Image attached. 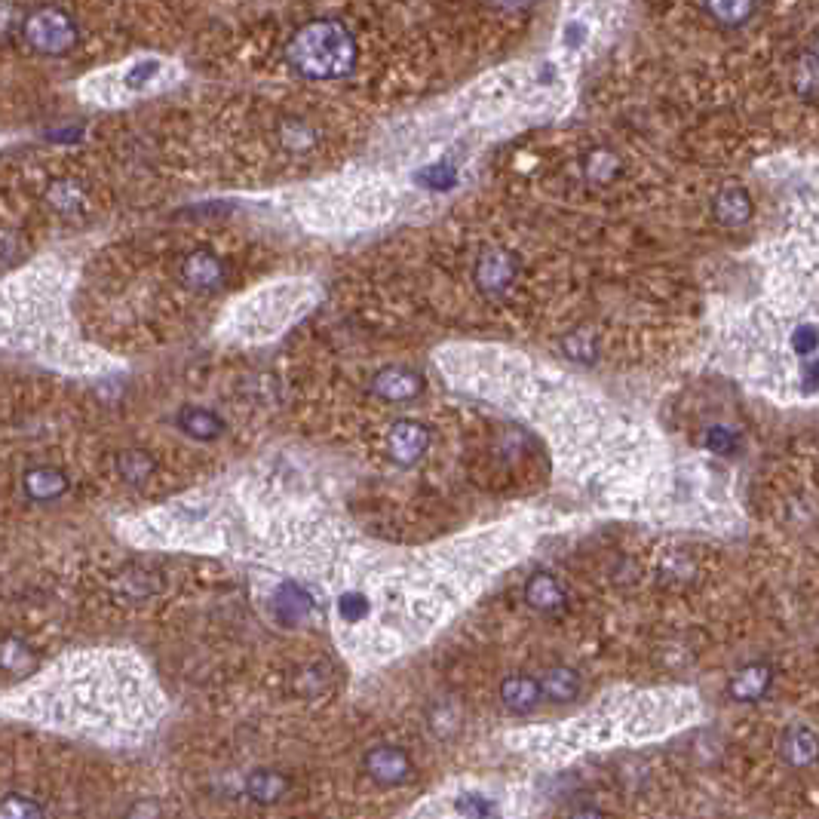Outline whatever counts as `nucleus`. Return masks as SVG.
<instances>
[{
    "instance_id": "obj_7",
    "label": "nucleus",
    "mask_w": 819,
    "mask_h": 819,
    "mask_svg": "<svg viewBox=\"0 0 819 819\" xmlns=\"http://www.w3.org/2000/svg\"><path fill=\"white\" fill-rule=\"evenodd\" d=\"M372 393H375L378 399H384V402L399 405V402H412V399H418V396L424 393V381H421L418 372H412V369H399V366H396V369H384V372L375 375Z\"/></svg>"
},
{
    "instance_id": "obj_6",
    "label": "nucleus",
    "mask_w": 819,
    "mask_h": 819,
    "mask_svg": "<svg viewBox=\"0 0 819 819\" xmlns=\"http://www.w3.org/2000/svg\"><path fill=\"white\" fill-rule=\"evenodd\" d=\"M390 454L393 461L402 464V467H412L424 458V451L430 445V430L418 421H396L393 430H390Z\"/></svg>"
},
{
    "instance_id": "obj_31",
    "label": "nucleus",
    "mask_w": 819,
    "mask_h": 819,
    "mask_svg": "<svg viewBox=\"0 0 819 819\" xmlns=\"http://www.w3.org/2000/svg\"><path fill=\"white\" fill-rule=\"evenodd\" d=\"M16 28V7L10 0H0V40H7Z\"/></svg>"
},
{
    "instance_id": "obj_4",
    "label": "nucleus",
    "mask_w": 819,
    "mask_h": 819,
    "mask_svg": "<svg viewBox=\"0 0 819 819\" xmlns=\"http://www.w3.org/2000/svg\"><path fill=\"white\" fill-rule=\"evenodd\" d=\"M516 273H519V261L510 252L491 249L476 261V286L488 298H500V295H507L510 286L516 283Z\"/></svg>"
},
{
    "instance_id": "obj_22",
    "label": "nucleus",
    "mask_w": 819,
    "mask_h": 819,
    "mask_svg": "<svg viewBox=\"0 0 819 819\" xmlns=\"http://www.w3.org/2000/svg\"><path fill=\"white\" fill-rule=\"evenodd\" d=\"M795 89L798 96L804 99H816L819 96V56H804L795 68Z\"/></svg>"
},
{
    "instance_id": "obj_34",
    "label": "nucleus",
    "mask_w": 819,
    "mask_h": 819,
    "mask_svg": "<svg viewBox=\"0 0 819 819\" xmlns=\"http://www.w3.org/2000/svg\"><path fill=\"white\" fill-rule=\"evenodd\" d=\"M494 4L507 7V10H516V7H525V4H531V0H494Z\"/></svg>"
},
{
    "instance_id": "obj_21",
    "label": "nucleus",
    "mask_w": 819,
    "mask_h": 819,
    "mask_svg": "<svg viewBox=\"0 0 819 819\" xmlns=\"http://www.w3.org/2000/svg\"><path fill=\"white\" fill-rule=\"evenodd\" d=\"M280 139L286 145V151H295V154H304L313 148L316 142V132L304 123V120H286L283 129H280Z\"/></svg>"
},
{
    "instance_id": "obj_3",
    "label": "nucleus",
    "mask_w": 819,
    "mask_h": 819,
    "mask_svg": "<svg viewBox=\"0 0 819 819\" xmlns=\"http://www.w3.org/2000/svg\"><path fill=\"white\" fill-rule=\"evenodd\" d=\"M22 34L28 47L40 56H65L77 43L74 19L59 7H40L22 22Z\"/></svg>"
},
{
    "instance_id": "obj_23",
    "label": "nucleus",
    "mask_w": 819,
    "mask_h": 819,
    "mask_svg": "<svg viewBox=\"0 0 819 819\" xmlns=\"http://www.w3.org/2000/svg\"><path fill=\"white\" fill-rule=\"evenodd\" d=\"M31 666V651L19 639L0 642V669L4 672H25Z\"/></svg>"
},
{
    "instance_id": "obj_25",
    "label": "nucleus",
    "mask_w": 819,
    "mask_h": 819,
    "mask_svg": "<svg viewBox=\"0 0 819 819\" xmlns=\"http://www.w3.org/2000/svg\"><path fill=\"white\" fill-rule=\"evenodd\" d=\"M151 470H154V461L148 458V454H142V451H126V454H123V461H120V473H123L126 479H132V482L145 479Z\"/></svg>"
},
{
    "instance_id": "obj_16",
    "label": "nucleus",
    "mask_w": 819,
    "mask_h": 819,
    "mask_svg": "<svg viewBox=\"0 0 819 819\" xmlns=\"http://www.w3.org/2000/svg\"><path fill=\"white\" fill-rule=\"evenodd\" d=\"M770 688V669L767 666H746L731 678V694L737 700H761Z\"/></svg>"
},
{
    "instance_id": "obj_11",
    "label": "nucleus",
    "mask_w": 819,
    "mask_h": 819,
    "mask_svg": "<svg viewBox=\"0 0 819 819\" xmlns=\"http://www.w3.org/2000/svg\"><path fill=\"white\" fill-rule=\"evenodd\" d=\"M712 212H715V221L724 227H743L752 218V197L746 188H737V185L721 188V194L712 203Z\"/></svg>"
},
{
    "instance_id": "obj_28",
    "label": "nucleus",
    "mask_w": 819,
    "mask_h": 819,
    "mask_svg": "<svg viewBox=\"0 0 819 819\" xmlns=\"http://www.w3.org/2000/svg\"><path fill=\"white\" fill-rule=\"evenodd\" d=\"M792 350H795L798 356L816 353V350H819V329H816V326H798V329L792 332Z\"/></svg>"
},
{
    "instance_id": "obj_30",
    "label": "nucleus",
    "mask_w": 819,
    "mask_h": 819,
    "mask_svg": "<svg viewBox=\"0 0 819 819\" xmlns=\"http://www.w3.org/2000/svg\"><path fill=\"white\" fill-rule=\"evenodd\" d=\"M458 810L467 813V816H491V813H497L494 804H488L485 798H476V795H470V801H461Z\"/></svg>"
},
{
    "instance_id": "obj_17",
    "label": "nucleus",
    "mask_w": 819,
    "mask_h": 819,
    "mask_svg": "<svg viewBox=\"0 0 819 819\" xmlns=\"http://www.w3.org/2000/svg\"><path fill=\"white\" fill-rule=\"evenodd\" d=\"M755 4H758V0H703L706 13L718 25H727V28L746 25L752 19V13H755Z\"/></svg>"
},
{
    "instance_id": "obj_9",
    "label": "nucleus",
    "mask_w": 819,
    "mask_h": 819,
    "mask_svg": "<svg viewBox=\"0 0 819 819\" xmlns=\"http://www.w3.org/2000/svg\"><path fill=\"white\" fill-rule=\"evenodd\" d=\"M543 700L540 681L531 675H510L500 685V703H504L513 715H528L537 709V703Z\"/></svg>"
},
{
    "instance_id": "obj_29",
    "label": "nucleus",
    "mask_w": 819,
    "mask_h": 819,
    "mask_svg": "<svg viewBox=\"0 0 819 819\" xmlns=\"http://www.w3.org/2000/svg\"><path fill=\"white\" fill-rule=\"evenodd\" d=\"M40 813V804L28 801V798H19V795H7L4 801H0V816H37Z\"/></svg>"
},
{
    "instance_id": "obj_8",
    "label": "nucleus",
    "mask_w": 819,
    "mask_h": 819,
    "mask_svg": "<svg viewBox=\"0 0 819 819\" xmlns=\"http://www.w3.org/2000/svg\"><path fill=\"white\" fill-rule=\"evenodd\" d=\"M525 602H528L534 611H540V614H559V611H565L568 596H565L562 583H559L553 574L537 571V574L525 583Z\"/></svg>"
},
{
    "instance_id": "obj_5",
    "label": "nucleus",
    "mask_w": 819,
    "mask_h": 819,
    "mask_svg": "<svg viewBox=\"0 0 819 819\" xmlns=\"http://www.w3.org/2000/svg\"><path fill=\"white\" fill-rule=\"evenodd\" d=\"M366 770H369V777L378 786H402V783L412 780V773H415L408 752L399 749V746H390V743H381V746L369 749Z\"/></svg>"
},
{
    "instance_id": "obj_10",
    "label": "nucleus",
    "mask_w": 819,
    "mask_h": 819,
    "mask_svg": "<svg viewBox=\"0 0 819 819\" xmlns=\"http://www.w3.org/2000/svg\"><path fill=\"white\" fill-rule=\"evenodd\" d=\"M181 277L188 280V286H194L200 292H209V289L221 286L224 264L212 252H191L185 261H181Z\"/></svg>"
},
{
    "instance_id": "obj_26",
    "label": "nucleus",
    "mask_w": 819,
    "mask_h": 819,
    "mask_svg": "<svg viewBox=\"0 0 819 819\" xmlns=\"http://www.w3.org/2000/svg\"><path fill=\"white\" fill-rule=\"evenodd\" d=\"M421 181H424L427 188H433V191H445V188L454 185V166H448V163H433V166H427V169L421 172Z\"/></svg>"
},
{
    "instance_id": "obj_2",
    "label": "nucleus",
    "mask_w": 819,
    "mask_h": 819,
    "mask_svg": "<svg viewBox=\"0 0 819 819\" xmlns=\"http://www.w3.org/2000/svg\"><path fill=\"white\" fill-rule=\"evenodd\" d=\"M172 80H175L172 62H166L160 56H139V59H129L123 65L89 74L80 83V96L89 102L117 105L126 99L154 96V93H160V89H166Z\"/></svg>"
},
{
    "instance_id": "obj_24",
    "label": "nucleus",
    "mask_w": 819,
    "mask_h": 819,
    "mask_svg": "<svg viewBox=\"0 0 819 819\" xmlns=\"http://www.w3.org/2000/svg\"><path fill=\"white\" fill-rule=\"evenodd\" d=\"M703 442H706V448H709V451H715V454H734V451H737V445H740V433H734L731 427H721V424H715V427H709V430H706Z\"/></svg>"
},
{
    "instance_id": "obj_15",
    "label": "nucleus",
    "mask_w": 819,
    "mask_h": 819,
    "mask_svg": "<svg viewBox=\"0 0 819 819\" xmlns=\"http://www.w3.org/2000/svg\"><path fill=\"white\" fill-rule=\"evenodd\" d=\"M178 427L185 430L188 436L200 439V442H212V439H218L221 430H224V424H221L212 412H206V408H197V405L185 408V412L178 415Z\"/></svg>"
},
{
    "instance_id": "obj_19",
    "label": "nucleus",
    "mask_w": 819,
    "mask_h": 819,
    "mask_svg": "<svg viewBox=\"0 0 819 819\" xmlns=\"http://www.w3.org/2000/svg\"><path fill=\"white\" fill-rule=\"evenodd\" d=\"M246 789L255 801H277L280 795H286L289 780L280 777L277 770H255L252 777L246 780Z\"/></svg>"
},
{
    "instance_id": "obj_27",
    "label": "nucleus",
    "mask_w": 819,
    "mask_h": 819,
    "mask_svg": "<svg viewBox=\"0 0 819 819\" xmlns=\"http://www.w3.org/2000/svg\"><path fill=\"white\" fill-rule=\"evenodd\" d=\"M50 203L62 212H71L80 203V188L74 185V181H59V185H53V191H50Z\"/></svg>"
},
{
    "instance_id": "obj_12",
    "label": "nucleus",
    "mask_w": 819,
    "mask_h": 819,
    "mask_svg": "<svg viewBox=\"0 0 819 819\" xmlns=\"http://www.w3.org/2000/svg\"><path fill=\"white\" fill-rule=\"evenodd\" d=\"M780 752H783V758H786L792 767H810V764H816V758H819V737L810 731V727L795 724V727H789V731L783 734Z\"/></svg>"
},
{
    "instance_id": "obj_1",
    "label": "nucleus",
    "mask_w": 819,
    "mask_h": 819,
    "mask_svg": "<svg viewBox=\"0 0 819 819\" xmlns=\"http://www.w3.org/2000/svg\"><path fill=\"white\" fill-rule=\"evenodd\" d=\"M289 62L310 80H338L356 68V40L332 19H316L289 40Z\"/></svg>"
},
{
    "instance_id": "obj_32",
    "label": "nucleus",
    "mask_w": 819,
    "mask_h": 819,
    "mask_svg": "<svg viewBox=\"0 0 819 819\" xmlns=\"http://www.w3.org/2000/svg\"><path fill=\"white\" fill-rule=\"evenodd\" d=\"M565 47L568 50H580L583 47V40H586V28H583V22H568L565 25Z\"/></svg>"
},
{
    "instance_id": "obj_18",
    "label": "nucleus",
    "mask_w": 819,
    "mask_h": 819,
    "mask_svg": "<svg viewBox=\"0 0 819 819\" xmlns=\"http://www.w3.org/2000/svg\"><path fill=\"white\" fill-rule=\"evenodd\" d=\"M580 166H583V175L589 181H596V185H608V181H614L620 175V157L608 148L589 151Z\"/></svg>"
},
{
    "instance_id": "obj_20",
    "label": "nucleus",
    "mask_w": 819,
    "mask_h": 819,
    "mask_svg": "<svg viewBox=\"0 0 819 819\" xmlns=\"http://www.w3.org/2000/svg\"><path fill=\"white\" fill-rule=\"evenodd\" d=\"M273 605H277V614L283 617V620H289V623H298L307 611H310V596L307 593H301L298 586H286V589H280L277 593V599H273Z\"/></svg>"
},
{
    "instance_id": "obj_33",
    "label": "nucleus",
    "mask_w": 819,
    "mask_h": 819,
    "mask_svg": "<svg viewBox=\"0 0 819 819\" xmlns=\"http://www.w3.org/2000/svg\"><path fill=\"white\" fill-rule=\"evenodd\" d=\"M801 384H804V390L807 393H816L819 390V359H810L807 366H804V372H801Z\"/></svg>"
},
{
    "instance_id": "obj_13",
    "label": "nucleus",
    "mask_w": 819,
    "mask_h": 819,
    "mask_svg": "<svg viewBox=\"0 0 819 819\" xmlns=\"http://www.w3.org/2000/svg\"><path fill=\"white\" fill-rule=\"evenodd\" d=\"M22 488L31 500H56L68 491V479L56 467H37V470L25 473Z\"/></svg>"
},
{
    "instance_id": "obj_14",
    "label": "nucleus",
    "mask_w": 819,
    "mask_h": 819,
    "mask_svg": "<svg viewBox=\"0 0 819 819\" xmlns=\"http://www.w3.org/2000/svg\"><path fill=\"white\" fill-rule=\"evenodd\" d=\"M540 691H543V697H550L556 703H568L580 694V678L574 669L556 666L540 678Z\"/></svg>"
}]
</instances>
